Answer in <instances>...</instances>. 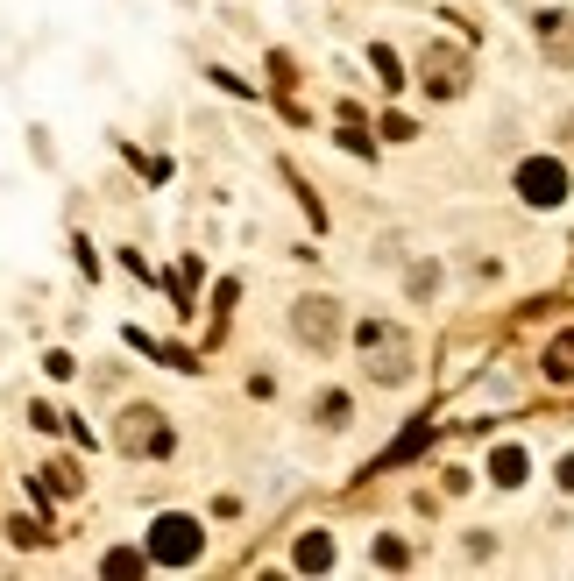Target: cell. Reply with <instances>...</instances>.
I'll return each mask as SVG.
<instances>
[{
  "label": "cell",
  "mask_w": 574,
  "mask_h": 581,
  "mask_svg": "<svg viewBox=\"0 0 574 581\" xmlns=\"http://www.w3.org/2000/svg\"><path fill=\"white\" fill-rule=\"evenodd\" d=\"M518 192L532 199V206H560V192H567V171H560V163H525V171H518Z\"/></svg>",
  "instance_id": "cell-1"
},
{
  "label": "cell",
  "mask_w": 574,
  "mask_h": 581,
  "mask_svg": "<svg viewBox=\"0 0 574 581\" xmlns=\"http://www.w3.org/2000/svg\"><path fill=\"white\" fill-rule=\"evenodd\" d=\"M362 348H376V376H390V383L404 376V334H397V326H376L369 319L362 326Z\"/></svg>",
  "instance_id": "cell-2"
},
{
  "label": "cell",
  "mask_w": 574,
  "mask_h": 581,
  "mask_svg": "<svg viewBox=\"0 0 574 581\" xmlns=\"http://www.w3.org/2000/svg\"><path fill=\"white\" fill-rule=\"evenodd\" d=\"M199 553V525L192 518H163L156 525V560H192Z\"/></svg>",
  "instance_id": "cell-3"
},
{
  "label": "cell",
  "mask_w": 574,
  "mask_h": 581,
  "mask_svg": "<svg viewBox=\"0 0 574 581\" xmlns=\"http://www.w3.org/2000/svg\"><path fill=\"white\" fill-rule=\"evenodd\" d=\"M291 326H298V341L326 348V341H334V305H326V298H305V305L291 312Z\"/></svg>",
  "instance_id": "cell-4"
},
{
  "label": "cell",
  "mask_w": 574,
  "mask_h": 581,
  "mask_svg": "<svg viewBox=\"0 0 574 581\" xmlns=\"http://www.w3.org/2000/svg\"><path fill=\"white\" fill-rule=\"evenodd\" d=\"M156 411H128V426H121V440L128 447H163V426H149Z\"/></svg>",
  "instance_id": "cell-5"
},
{
  "label": "cell",
  "mask_w": 574,
  "mask_h": 581,
  "mask_svg": "<svg viewBox=\"0 0 574 581\" xmlns=\"http://www.w3.org/2000/svg\"><path fill=\"white\" fill-rule=\"evenodd\" d=\"M433 93H461V57L433 50Z\"/></svg>",
  "instance_id": "cell-6"
},
{
  "label": "cell",
  "mask_w": 574,
  "mask_h": 581,
  "mask_svg": "<svg viewBox=\"0 0 574 581\" xmlns=\"http://www.w3.org/2000/svg\"><path fill=\"white\" fill-rule=\"evenodd\" d=\"M518 475H525V454L504 447V454H497V482H518Z\"/></svg>",
  "instance_id": "cell-7"
},
{
  "label": "cell",
  "mask_w": 574,
  "mask_h": 581,
  "mask_svg": "<svg viewBox=\"0 0 574 581\" xmlns=\"http://www.w3.org/2000/svg\"><path fill=\"white\" fill-rule=\"evenodd\" d=\"M546 369H553V376H560V383H574V341H560V348H553V362H546Z\"/></svg>",
  "instance_id": "cell-8"
},
{
  "label": "cell",
  "mask_w": 574,
  "mask_h": 581,
  "mask_svg": "<svg viewBox=\"0 0 574 581\" xmlns=\"http://www.w3.org/2000/svg\"><path fill=\"white\" fill-rule=\"evenodd\" d=\"M298 560H305V567H326L334 553H326V539H305V546H298Z\"/></svg>",
  "instance_id": "cell-9"
},
{
  "label": "cell",
  "mask_w": 574,
  "mask_h": 581,
  "mask_svg": "<svg viewBox=\"0 0 574 581\" xmlns=\"http://www.w3.org/2000/svg\"><path fill=\"white\" fill-rule=\"evenodd\" d=\"M560 482H567V489H574V461H567V468H560Z\"/></svg>",
  "instance_id": "cell-10"
}]
</instances>
